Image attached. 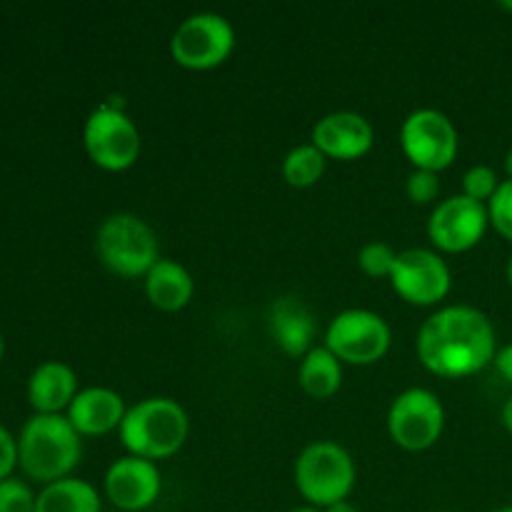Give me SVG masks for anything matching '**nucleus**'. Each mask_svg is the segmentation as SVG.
<instances>
[{
    "label": "nucleus",
    "mask_w": 512,
    "mask_h": 512,
    "mask_svg": "<svg viewBox=\"0 0 512 512\" xmlns=\"http://www.w3.org/2000/svg\"><path fill=\"white\" fill-rule=\"evenodd\" d=\"M388 280L405 303L418 305V308L443 303L453 288V273L448 263L443 255L430 248H410L398 253Z\"/></svg>",
    "instance_id": "nucleus-11"
},
{
    "label": "nucleus",
    "mask_w": 512,
    "mask_h": 512,
    "mask_svg": "<svg viewBox=\"0 0 512 512\" xmlns=\"http://www.w3.org/2000/svg\"><path fill=\"white\" fill-rule=\"evenodd\" d=\"M298 383L310 398H333L340 385H343V363L325 345H318V348H313L308 355L300 358Z\"/></svg>",
    "instance_id": "nucleus-19"
},
{
    "label": "nucleus",
    "mask_w": 512,
    "mask_h": 512,
    "mask_svg": "<svg viewBox=\"0 0 512 512\" xmlns=\"http://www.w3.org/2000/svg\"><path fill=\"white\" fill-rule=\"evenodd\" d=\"M493 512H512V505H505V508H498V510H493Z\"/></svg>",
    "instance_id": "nucleus-34"
},
{
    "label": "nucleus",
    "mask_w": 512,
    "mask_h": 512,
    "mask_svg": "<svg viewBox=\"0 0 512 512\" xmlns=\"http://www.w3.org/2000/svg\"><path fill=\"white\" fill-rule=\"evenodd\" d=\"M235 48V28L220 13H193L175 28L170 55L180 68L213 70L230 58Z\"/></svg>",
    "instance_id": "nucleus-8"
},
{
    "label": "nucleus",
    "mask_w": 512,
    "mask_h": 512,
    "mask_svg": "<svg viewBox=\"0 0 512 512\" xmlns=\"http://www.w3.org/2000/svg\"><path fill=\"white\" fill-rule=\"evenodd\" d=\"M505 173H508V180H512V148L505 155Z\"/></svg>",
    "instance_id": "nucleus-31"
},
{
    "label": "nucleus",
    "mask_w": 512,
    "mask_h": 512,
    "mask_svg": "<svg viewBox=\"0 0 512 512\" xmlns=\"http://www.w3.org/2000/svg\"><path fill=\"white\" fill-rule=\"evenodd\" d=\"M290 512H323V510L313 508V505H305V508H295V510H290Z\"/></svg>",
    "instance_id": "nucleus-32"
},
{
    "label": "nucleus",
    "mask_w": 512,
    "mask_h": 512,
    "mask_svg": "<svg viewBox=\"0 0 512 512\" xmlns=\"http://www.w3.org/2000/svg\"><path fill=\"white\" fill-rule=\"evenodd\" d=\"M18 468V438L0 423V480L10 478Z\"/></svg>",
    "instance_id": "nucleus-27"
},
{
    "label": "nucleus",
    "mask_w": 512,
    "mask_h": 512,
    "mask_svg": "<svg viewBox=\"0 0 512 512\" xmlns=\"http://www.w3.org/2000/svg\"><path fill=\"white\" fill-rule=\"evenodd\" d=\"M500 5H503L505 10H512V3H500Z\"/></svg>",
    "instance_id": "nucleus-36"
},
{
    "label": "nucleus",
    "mask_w": 512,
    "mask_h": 512,
    "mask_svg": "<svg viewBox=\"0 0 512 512\" xmlns=\"http://www.w3.org/2000/svg\"><path fill=\"white\" fill-rule=\"evenodd\" d=\"M393 333L383 315L365 308H350L335 315L325 328V348L348 365H373L385 358Z\"/></svg>",
    "instance_id": "nucleus-7"
},
{
    "label": "nucleus",
    "mask_w": 512,
    "mask_h": 512,
    "mask_svg": "<svg viewBox=\"0 0 512 512\" xmlns=\"http://www.w3.org/2000/svg\"><path fill=\"white\" fill-rule=\"evenodd\" d=\"M125 413H128V408H125L123 395L115 393L113 388L90 385L75 395L70 408L65 410V418L80 435L95 438V435H108L113 430H120Z\"/></svg>",
    "instance_id": "nucleus-16"
},
{
    "label": "nucleus",
    "mask_w": 512,
    "mask_h": 512,
    "mask_svg": "<svg viewBox=\"0 0 512 512\" xmlns=\"http://www.w3.org/2000/svg\"><path fill=\"white\" fill-rule=\"evenodd\" d=\"M103 500L93 483L80 478H63L58 483L45 485L38 493L35 512H100Z\"/></svg>",
    "instance_id": "nucleus-20"
},
{
    "label": "nucleus",
    "mask_w": 512,
    "mask_h": 512,
    "mask_svg": "<svg viewBox=\"0 0 512 512\" xmlns=\"http://www.w3.org/2000/svg\"><path fill=\"white\" fill-rule=\"evenodd\" d=\"M268 333L273 343L290 358H303L315 348V325L308 305L295 295H280L268 308Z\"/></svg>",
    "instance_id": "nucleus-15"
},
{
    "label": "nucleus",
    "mask_w": 512,
    "mask_h": 512,
    "mask_svg": "<svg viewBox=\"0 0 512 512\" xmlns=\"http://www.w3.org/2000/svg\"><path fill=\"white\" fill-rule=\"evenodd\" d=\"M190 433V418L173 398H145L128 408L118 435L128 455L165 460L178 453Z\"/></svg>",
    "instance_id": "nucleus-3"
},
{
    "label": "nucleus",
    "mask_w": 512,
    "mask_h": 512,
    "mask_svg": "<svg viewBox=\"0 0 512 512\" xmlns=\"http://www.w3.org/2000/svg\"><path fill=\"white\" fill-rule=\"evenodd\" d=\"M418 358L430 373L448 380L470 378L488 368L498 353L495 328L473 305H445L420 325Z\"/></svg>",
    "instance_id": "nucleus-1"
},
{
    "label": "nucleus",
    "mask_w": 512,
    "mask_h": 512,
    "mask_svg": "<svg viewBox=\"0 0 512 512\" xmlns=\"http://www.w3.org/2000/svg\"><path fill=\"white\" fill-rule=\"evenodd\" d=\"M3 350H5V345H3V335H0V360H3Z\"/></svg>",
    "instance_id": "nucleus-35"
},
{
    "label": "nucleus",
    "mask_w": 512,
    "mask_h": 512,
    "mask_svg": "<svg viewBox=\"0 0 512 512\" xmlns=\"http://www.w3.org/2000/svg\"><path fill=\"white\" fill-rule=\"evenodd\" d=\"M80 438L65 415H30L18 435V465L43 485L70 478L83 458Z\"/></svg>",
    "instance_id": "nucleus-2"
},
{
    "label": "nucleus",
    "mask_w": 512,
    "mask_h": 512,
    "mask_svg": "<svg viewBox=\"0 0 512 512\" xmlns=\"http://www.w3.org/2000/svg\"><path fill=\"white\" fill-rule=\"evenodd\" d=\"M405 193L413 200L415 205H428L438 198L440 193V180L438 173H430V170H418L408 175V183H405Z\"/></svg>",
    "instance_id": "nucleus-26"
},
{
    "label": "nucleus",
    "mask_w": 512,
    "mask_h": 512,
    "mask_svg": "<svg viewBox=\"0 0 512 512\" xmlns=\"http://www.w3.org/2000/svg\"><path fill=\"white\" fill-rule=\"evenodd\" d=\"M445 428V408L428 388H408L390 403L388 433L408 453L433 448Z\"/></svg>",
    "instance_id": "nucleus-10"
},
{
    "label": "nucleus",
    "mask_w": 512,
    "mask_h": 512,
    "mask_svg": "<svg viewBox=\"0 0 512 512\" xmlns=\"http://www.w3.org/2000/svg\"><path fill=\"white\" fill-rule=\"evenodd\" d=\"M508 283H510V288H512V255H510V260H508Z\"/></svg>",
    "instance_id": "nucleus-33"
},
{
    "label": "nucleus",
    "mask_w": 512,
    "mask_h": 512,
    "mask_svg": "<svg viewBox=\"0 0 512 512\" xmlns=\"http://www.w3.org/2000/svg\"><path fill=\"white\" fill-rule=\"evenodd\" d=\"M395 260H398V253L393 250V245L383 243V240H370L358 253L360 270L370 278H390Z\"/></svg>",
    "instance_id": "nucleus-22"
},
{
    "label": "nucleus",
    "mask_w": 512,
    "mask_h": 512,
    "mask_svg": "<svg viewBox=\"0 0 512 512\" xmlns=\"http://www.w3.org/2000/svg\"><path fill=\"white\" fill-rule=\"evenodd\" d=\"M295 488L313 508L325 510L348 500L358 480L355 460L333 440H315L300 450L293 468Z\"/></svg>",
    "instance_id": "nucleus-4"
},
{
    "label": "nucleus",
    "mask_w": 512,
    "mask_h": 512,
    "mask_svg": "<svg viewBox=\"0 0 512 512\" xmlns=\"http://www.w3.org/2000/svg\"><path fill=\"white\" fill-rule=\"evenodd\" d=\"M493 365H495V370L500 373V378H503L505 383L512 385V343L503 345V348H498Z\"/></svg>",
    "instance_id": "nucleus-28"
},
{
    "label": "nucleus",
    "mask_w": 512,
    "mask_h": 512,
    "mask_svg": "<svg viewBox=\"0 0 512 512\" xmlns=\"http://www.w3.org/2000/svg\"><path fill=\"white\" fill-rule=\"evenodd\" d=\"M500 183L503 180L498 178V173H495L490 165H473V168L465 170L463 175V195H468V198L478 200V203L488 205L490 200H493V195L498 193Z\"/></svg>",
    "instance_id": "nucleus-23"
},
{
    "label": "nucleus",
    "mask_w": 512,
    "mask_h": 512,
    "mask_svg": "<svg viewBox=\"0 0 512 512\" xmlns=\"http://www.w3.org/2000/svg\"><path fill=\"white\" fill-rule=\"evenodd\" d=\"M490 225L512 243V180H503L498 193L488 203Z\"/></svg>",
    "instance_id": "nucleus-25"
},
{
    "label": "nucleus",
    "mask_w": 512,
    "mask_h": 512,
    "mask_svg": "<svg viewBox=\"0 0 512 512\" xmlns=\"http://www.w3.org/2000/svg\"><path fill=\"white\" fill-rule=\"evenodd\" d=\"M98 260L120 278H145L160 260V243L155 230L133 213H113L95 233Z\"/></svg>",
    "instance_id": "nucleus-5"
},
{
    "label": "nucleus",
    "mask_w": 512,
    "mask_h": 512,
    "mask_svg": "<svg viewBox=\"0 0 512 512\" xmlns=\"http://www.w3.org/2000/svg\"><path fill=\"white\" fill-rule=\"evenodd\" d=\"M103 490L115 508L140 512L148 510L160 498L163 478H160V470L153 460L125 455L105 470Z\"/></svg>",
    "instance_id": "nucleus-13"
},
{
    "label": "nucleus",
    "mask_w": 512,
    "mask_h": 512,
    "mask_svg": "<svg viewBox=\"0 0 512 512\" xmlns=\"http://www.w3.org/2000/svg\"><path fill=\"white\" fill-rule=\"evenodd\" d=\"M400 145H403L405 158L415 168L440 173L458 158L460 135L453 120L443 110L418 108L403 120Z\"/></svg>",
    "instance_id": "nucleus-9"
},
{
    "label": "nucleus",
    "mask_w": 512,
    "mask_h": 512,
    "mask_svg": "<svg viewBox=\"0 0 512 512\" xmlns=\"http://www.w3.org/2000/svg\"><path fill=\"white\" fill-rule=\"evenodd\" d=\"M488 225V205L460 193L435 205L428 220V238L443 253H465L483 240Z\"/></svg>",
    "instance_id": "nucleus-12"
},
{
    "label": "nucleus",
    "mask_w": 512,
    "mask_h": 512,
    "mask_svg": "<svg viewBox=\"0 0 512 512\" xmlns=\"http://www.w3.org/2000/svg\"><path fill=\"white\" fill-rule=\"evenodd\" d=\"M438 512H450V510H438Z\"/></svg>",
    "instance_id": "nucleus-37"
},
{
    "label": "nucleus",
    "mask_w": 512,
    "mask_h": 512,
    "mask_svg": "<svg viewBox=\"0 0 512 512\" xmlns=\"http://www.w3.org/2000/svg\"><path fill=\"white\" fill-rule=\"evenodd\" d=\"M325 163H328V158L313 143L295 145L283 158L285 183L293 185V188H313L323 178Z\"/></svg>",
    "instance_id": "nucleus-21"
},
{
    "label": "nucleus",
    "mask_w": 512,
    "mask_h": 512,
    "mask_svg": "<svg viewBox=\"0 0 512 512\" xmlns=\"http://www.w3.org/2000/svg\"><path fill=\"white\" fill-rule=\"evenodd\" d=\"M83 145L88 158L108 173L133 168L140 158L138 125L130 120L120 103H103L88 115L83 125Z\"/></svg>",
    "instance_id": "nucleus-6"
},
{
    "label": "nucleus",
    "mask_w": 512,
    "mask_h": 512,
    "mask_svg": "<svg viewBox=\"0 0 512 512\" xmlns=\"http://www.w3.org/2000/svg\"><path fill=\"white\" fill-rule=\"evenodd\" d=\"M78 393V375L68 363L45 360L30 373L28 403L38 415H63Z\"/></svg>",
    "instance_id": "nucleus-17"
},
{
    "label": "nucleus",
    "mask_w": 512,
    "mask_h": 512,
    "mask_svg": "<svg viewBox=\"0 0 512 512\" xmlns=\"http://www.w3.org/2000/svg\"><path fill=\"white\" fill-rule=\"evenodd\" d=\"M145 295L158 310L175 313L193 300L195 280L178 260L160 258L145 275Z\"/></svg>",
    "instance_id": "nucleus-18"
},
{
    "label": "nucleus",
    "mask_w": 512,
    "mask_h": 512,
    "mask_svg": "<svg viewBox=\"0 0 512 512\" xmlns=\"http://www.w3.org/2000/svg\"><path fill=\"white\" fill-rule=\"evenodd\" d=\"M500 420H503L505 430H508V433L512 435V395H510L508 400H505L503 410H500Z\"/></svg>",
    "instance_id": "nucleus-29"
},
{
    "label": "nucleus",
    "mask_w": 512,
    "mask_h": 512,
    "mask_svg": "<svg viewBox=\"0 0 512 512\" xmlns=\"http://www.w3.org/2000/svg\"><path fill=\"white\" fill-rule=\"evenodd\" d=\"M323 512H358V508H355L350 500H340V503L330 505V508H325Z\"/></svg>",
    "instance_id": "nucleus-30"
},
{
    "label": "nucleus",
    "mask_w": 512,
    "mask_h": 512,
    "mask_svg": "<svg viewBox=\"0 0 512 512\" xmlns=\"http://www.w3.org/2000/svg\"><path fill=\"white\" fill-rule=\"evenodd\" d=\"M310 143L333 160H358L370 153L375 143V130L365 115L353 110H335L315 123Z\"/></svg>",
    "instance_id": "nucleus-14"
},
{
    "label": "nucleus",
    "mask_w": 512,
    "mask_h": 512,
    "mask_svg": "<svg viewBox=\"0 0 512 512\" xmlns=\"http://www.w3.org/2000/svg\"><path fill=\"white\" fill-rule=\"evenodd\" d=\"M35 508H38V495L25 480L13 475L0 480V512H35Z\"/></svg>",
    "instance_id": "nucleus-24"
}]
</instances>
